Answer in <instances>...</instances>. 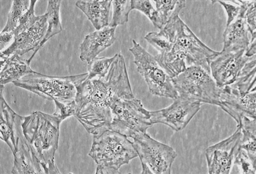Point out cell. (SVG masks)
I'll use <instances>...</instances> for the list:
<instances>
[{"label": "cell", "mask_w": 256, "mask_h": 174, "mask_svg": "<svg viewBox=\"0 0 256 174\" xmlns=\"http://www.w3.org/2000/svg\"><path fill=\"white\" fill-rule=\"evenodd\" d=\"M115 27L108 26L88 34L80 44V58L82 61L89 64L97 58L116 40Z\"/></svg>", "instance_id": "15"}, {"label": "cell", "mask_w": 256, "mask_h": 174, "mask_svg": "<svg viewBox=\"0 0 256 174\" xmlns=\"http://www.w3.org/2000/svg\"><path fill=\"white\" fill-rule=\"evenodd\" d=\"M36 2L38 1H31L30 6L28 11L22 16L18 28L14 31L15 36L30 26L38 19V16L35 14V6Z\"/></svg>", "instance_id": "34"}, {"label": "cell", "mask_w": 256, "mask_h": 174, "mask_svg": "<svg viewBox=\"0 0 256 174\" xmlns=\"http://www.w3.org/2000/svg\"><path fill=\"white\" fill-rule=\"evenodd\" d=\"M145 40L160 54L168 52L172 45L170 41L160 32H150L145 36Z\"/></svg>", "instance_id": "30"}, {"label": "cell", "mask_w": 256, "mask_h": 174, "mask_svg": "<svg viewBox=\"0 0 256 174\" xmlns=\"http://www.w3.org/2000/svg\"><path fill=\"white\" fill-rule=\"evenodd\" d=\"M234 164L238 168L239 172L243 174H256V164H254L242 148H239Z\"/></svg>", "instance_id": "31"}, {"label": "cell", "mask_w": 256, "mask_h": 174, "mask_svg": "<svg viewBox=\"0 0 256 174\" xmlns=\"http://www.w3.org/2000/svg\"><path fill=\"white\" fill-rule=\"evenodd\" d=\"M88 78V72L59 76L34 72L13 84L46 100L70 102L76 100L78 86Z\"/></svg>", "instance_id": "5"}, {"label": "cell", "mask_w": 256, "mask_h": 174, "mask_svg": "<svg viewBox=\"0 0 256 174\" xmlns=\"http://www.w3.org/2000/svg\"><path fill=\"white\" fill-rule=\"evenodd\" d=\"M212 4H219L225 10L228 16L227 25L232 24L233 20L236 19L243 11L244 6V1H214Z\"/></svg>", "instance_id": "29"}, {"label": "cell", "mask_w": 256, "mask_h": 174, "mask_svg": "<svg viewBox=\"0 0 256 174\" xmlns=\"http://www.w3.org/2000/svg\"><path fill=\"white\" fill-rule=\"evenodd\" d=\"M218 106L232 116L239 126L244 116L256 118V88L244 93L232 86L220 88Z\"/></svg>", "instance_id": "13"}, {"label": "cell", "mask_w": 256, "mask_h": 174, "mask_svg": "<svg viewBox=\"0 0 256 174\" xmlns=\"http://www.w3.org/2000/svg\"><path fill=\"white\" fill-rule=\"evenodd\" d=\"M134 146L140 160L142 174H170L177 153L170 146L152 138L148 132L137 135Z\"/></svg>", "instance_id": "9"}, {"label": "cell", "mask_w": 256, "mask_h": 174, "mask_svg": "<svg viewBox=\"0 0 256 174\" xmlns=\"http://www.w3.org/2000/svg\"><path fill=\"white\" fill-rule=\"evenodd\" d=\"M56 110L52 114L62 122L65 119L74 116L76 113V100L70 102H54Z\"/></svg>", "instance_id": "32"}, {"label": "cell", "mask_w": 256, "mask_h": 174, "mask_svg": "<svg viewBox=\"0 0 256 174\" xmlns=\"http://www.w3.org/2000/svg\"><path fill=\"white\" fill-rule=\"evenodd\" d=\"M4 86H1V122L0 134L1 139L8 144L12 153L16 150V135L18 126L22 116L18 115L6 102L4 97Z\"/></svg>", "instance_id": "18"}, {"label": "cell", "mask_w": 256, "mask_h": 174, "mask_svg": "<svg viewBox=\"0 0 256 174\" xmlns=\"http://www.w3.org/2000/svg\"><path fill=\"white\" fill-rule=\"evenodd\" d=\"M30 64L27 60L22 59L16 54L8 57L1 56L0 82L2 86L14 83L33 72L34 70L30 67Z\"/></svg>", "instance_id": "20"}, {"label": "cell", "mask_w": 256, "mask_h": 174, "mask_svg": "<svg viewBox=\"0 0 256 174\" xmlns=\"http://www.w3.org/2000/svg\"><path fill=\"white\" fill-rule=\"evenodd\" d=\"M62 121L54 114L34 112L24 116L22 132L32 154L44 174H60L54 162Z\"/></svg>", "instance_id": "3"}, {"label": "cell", "mask_w": 256, "mask_h": 174, "mask_svg": "<svg viewBox=\"0 0 256 174\" xmlns=\"http://www.w3.org/2000/svg\"><path fill=\"white\" fill-rule=\"evenodd\" d=\"M108 74L102 78L84 80L77 87L74 118L89 134L110 130V108L116 100L134 97L124 56L116 54Z\"/></svg>", "instance_id": "1"}, {"label": "cell", "mask_w": 256, "mask_h": 174, "mask_svg": "<svg viewBox=\"0 0 256 174\" xmlns=\"http://www.w3.org/2000/svg\"><path fill=\"white\" fill-rule=\"evenodd\" d=\"M248 1H244L243 11L232 24L226 26L224 32V51L237 52L248 50L251 40L250 32L244 19Z\"/></svg>", "instance_id": "17"}, {"label": "cell", "mask_w": 256, "mask_h": 174, "mask_svg": "<svg viewBox=\"0 0 256 174\" xmlns=\"http://www.w3.org/2000/svg\"><path fill=\"white\" fill-rule=\"evenodd\" d=\"M31 1L20 0L12 2V6L8 14V22L3 32H13L18 28L20 19L28 11Z\"/></svg>", "instance_id": "25"}, {"label": "cell", "mask_w": 256, "mask_h": 174, "mask_svg": "<svg viewBox=\"0 0 256 174\" xmlns=\"http://www.w3.org/2000/svg\"><path fill=\"white\" fill-rule=\"evenodd\" d=\"M256 56L251 57L242 70L232 86L238 89L242 92H249L256 88Z\"/></svg>", "instance_id": "23"}, {"label": "cell", "mask_w": 256, "mask_h": 174, "mask_svg": "<svg viewBox=\"0 0 256 174\" xmlns=\"http://www.w3.org/2000/svg\"><path fill=\"white\" fill-rule=\"evenodd\" d=\"M129 50L134 56L137 70L142 76L152 95L175 100L179 97L170 76L162 68L156 58L140 44L132 40Z\"/></svg>", "instance_id": "8"}, {"label": "cell", "mask_w": 256, "mask_h": 174, "mask_svg": "<svg viewBox=\"0 0 256 174\" xmlns=\"http://www.w3.org/2000/svg\"><path fill=\"white\" fill-rule=\"evenodd\" d=\"M47 17L38 16V19L28 28L15 36L14 40L8 48L1 52V56H22L30 51L35 52L42 42L46 33Z\"/></svg>", "instance_id": "14"}, {"label": "cell", "mask_w": 256, "mask_h": 174, "mask_svg": "<svg viewBox=\"0 0 256 174\" xmlns=\"http://www.w3.org/2000/svg\"><path fill=\"white\" fill-rule=\"evenodd\" d=\"M112 1H78V8L83 12L90 20L96 30L109 25L110 11Z\"/></svg>", "instance_id": "19"}, {"label": "cell", "mask_w": 256, "mask_h": 174, "mask_svg": "<svg viewBox=\"0 0 256 174\" xmlns=\"http://www.w3.org/2000/svg\"><path fill=\"white\" fill-rule=\"evenodd\" d=\"M14 38L15 35L13 32L2 31L1 35H0V48H1V52L6 49V46L9 44L10 42H13Z\"/></svg>", "instance_id": "35"}, {"label": "cell", "mask_w": 256, "mask_h": 174, "mask_svg": "<svg viewBox=\"0 0 256 174\" xmlns=\"http://www.w3.org/2000/svg\"><path fill=\"white\" fill-rule=\"evenodd\" d=\"M241 138V128L237 127V130L232 136L208 148L206 150V158L208 173L230 174L240 148Z\"/></svg>", "instance_id": "11"}, {"label": "cell", "mask_w": 256, "mask_h": 174, "mask_svg": "<svg viewBox=\"0 0 256 174\" xmlns=\"http://www.w3.org/2000/svg\"><path fill=\"white\" fill-rule=\"evenodd\" d=\"M111 122L110 130L120 132L128 138L147 132L152 126L150 111L134 96L116 100L110 108Z\"/></svg>", "instance_id": "7"}, {"label": "cell", "mask_w": 256, "mask_h": 174, "mask_svg": "<svg viewBox=\"0 0 256 174\" xmlns=\"http://www.w3.org/2000/svg\"><path fill=\"white\" fill-rule=\"evenodd\" d=\"M256 1L248 2L244 14V19L250 32L251 40H256Z\"/></svg>", "instance_id": "33"}, {"label": "cell", "mask_w": 256, "mask_h": 174, "mask_svg": "<svg viewBox=\"0 0 256 174\" xmlns=\"http://www.w3.org/2000/svg\"><path fill=\"white\" fill-rule=\"evenodd\" d=\"M113 16L109 26L115 27L123 25L128 22L129 14L132 10L131 1H112Z\"/></svg>", "instance_id": "27"}, {"label": "cell", "mask_w": 256, "mask_h": 174, "mask_svg": "<svg viewBox=\"0 0 256 174\" xmlns=\"http://www.w3.org/2000/svg\"><path fill=\"white\" fill-rule=\"evenodd\" d=\"M160 32L172 45L168 52L154 57L171 78L192 66L202 68L210 73V59L218 52L203 43L179 16L169 20Z\"/></svg>", "instance_id": "2"}, {"label": "cell", "mask_w": 256, "mask_h": 174, "mask_svg": "<svg viewBox=\"0 0 256 174\" xmlns=\"http://www.w3.org/2000/svg\"><path fill=\"white\" fill-rule=\"evenodd\" d=\"M241 128L242 138L240 148L248 154L254 164H256V120L244 116L239 126Z\"/></svg>", "instance_id": "22"}, {"label": "cell", "mask_w": 256, "mask_h": 174, "mask_svg": "<svg viewBox=\"0 0 256 174\" xmlns=\"http://www.w3.org/2000/svg\"><path fill=\"white\" fill-rule=\"evenodd\" d=\"M201 103L178 97L170 106L160 110L150 112L153 125L162 124L176 132L184 130L198 111Z\"/></svg>", "instance_id": "12"}, {"label": "cell", "mask_w": 256, "mask_h": 174, "mask_svg": "<svg viewBox=\"0 0 256 174\" xmlns=\"http://www.w3.org/2000/svg\"><path fill=\"white\" fill-rule=\"evenodd\" d=\"M246 50L222 51L210 59V74L219 88L232 86L241 74L249 58Z\"/></svg>", "instance_id": "10"}, {"label": "cell", "mask_w": 256, "mask_h": 174, "mask_svg": "<svg viewBox=\"0 0 256 174\" xmlns=\"http://www.w3.org/2000/svg\"><path fill=\"white\" fill-rule=\"evenodd\" d=\"M132 10H138L150 20L155 28L161 29L159 16L156 8L153 6L152 2L150 1H131Z\"/></svg>", "instance_id": "28"}, {"label": "cell", "mask_w": 256, "mask_h": 174, "mask_svg": "<svg viewBox=\"0 0 256 174\" xmlns=\"http://www.w3.org/2000/svg\"><path fill=\"white\" fill-rule=\"evenodd\" d=\"M158 14L161 28L166 25L172 18L179 16L180 10L186 6L185 1H154Z\"/></svg>", "instance_id": "24"}, {"label": "cell", "mask_w": 256, "mask_h": 174, "mask_svg": "<svg viewBox=\"0 0 256 174\" xmlns=\"http://www.w3.org/2000/svg\"><path fill=\"white\" fill-rule=\"evenodd\" d=\"M60 1H48L46 12L47 30L46 33L40 46L34 52L30 58L27 60L30 64L32 59L35 56L36 52L44 46L46 43L54 36L60 34L62 31L60 20Z\"/></svg>", "instance_id": "21"}, {"label": "cell", "mask_w": 256, "mask_h": 174, "mask_svg": "<svg viewBox=\"0 0 256 174\" xmlns=\"http://www.w3.org/2000/svg\"><path fill=\"white\" fill-rule=\"evenodd\" d=\"M172 81L179 97L218 106L220 88L204 68L198 66L187 68Z\"/></svg>", "instance_id": "6"}, {"label": "cell", "mask_w": 256, "mask_h": 174, "mask_svg": "<svg viewBox=\"0 0 256 174\" xmlns=\"http://www.w3.org/2000/svg\"><path fill=\"white\" fill-rule=\"evenodd\" d=\"M116 56L108 57H97L88 64V80L98 79L104 78L108 74L112 64L115 60Z\"/></svg>", "instance_id": "26"}, {"label": "cell", "mask_w": 256, "mask_h": 174, "mask_svg": "<svg viewBox=\"0 0 256 174\" xmlns=\"http://www.w3.org/2000/svg\"><path fill=\"white\" fill-rule=\"evenodd\" d=\"M22 122L18 126L16 136V150L13 153V174H44L42 167L32 154L22 132Z\"/></svg>", "instance_id": "16"}, {"label": "cell", "mask_w": 256, "mask_h": 174, "mask_svg": "<svg viewBox=\"0 0 256 174\" xmlns=\"http://www.w3.org/2000/svg\"><path fill=\"white\" fill-rule=\"evenodd\" d=\"M89 156L95 162L96 174H120L121 166L138 157L136 148L128 137L114 130L93 135Z\"/></svg>", "instance_id": "4"}]
</instances>
